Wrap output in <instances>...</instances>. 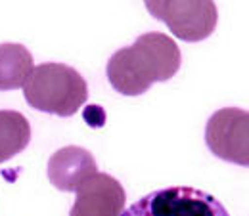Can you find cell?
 <instances>
[{"label":"cell","instance_id":"1","mask_svg":"<svg viewBox=\"0 0 249 216\" xmlns=\"http://www.w3.org/2000/svg\"><path fill=\"white\" fill-rule=\"evenodd\" d=\"M182 63L177 42L163 33H144L130 46L117 50L106 67L107 81L123 96H140L154 83L173 79Z\"/></svg>","mask_w":249,"mask_h":216},{"label":"cell","instance_id":"2","mask_svg":"<svg viewBox=\"0 0 249 216\" xmlns=\"http://www.w3.org/2000/svg\"><path fill=\"white\" fill-rule=\"evenodd\" d=\"M23 96L33 109L71 117L85 105L89 84L77 69L65 63H40L29 73Z\"/></svg>","mask_w":249,"mask_h":216},{"label":"cell","instance_id":"3","mask_svg":"<svg viewBox=\"0 0 249 216\" xmlns=\"http://www.w3.org/2000/svg\"><path fill=\"white\" fill-rule=\"evenodd\" d=\"M121 216H230L224 205L207 191L188 187V185H171L156 189L128 209Z\"/></svg>","mask_w":249,"mask_h":216},{"label":"cell","instance_id":"4","mask_svg":"<svg viewBox=\"0 0 249 216\" xmlns=\"http://www.w3.org/2000/svg\"><path fill=\"white\" fill-rule=\"evenodd\" d=\"M205 144L218 159L249 166V111L238 107L215 111L205 124Z\"/></svg>","mask_w":249,"mask_h":216},{"label":"cell","instance_id":"5","mask_svg":"<svg viewBox=\"0 0 249 216\" xmlns=\"http://www.w3.org/2000/svg\"><path fill=\"white\" fill-rule=\"evenodd\" d=\"M148 12L163 23L177 38L186 42H197L215 31L218 21V10L215 2H146Z\"/></svg>","mask_w":249,"mask_h":216},{"label":"cell","instance_id":"6","mask_svg":"<svg viewBox=\"0 0 249 216\" xmlns=\"http://www.w3.org/2000/svg\"><path fill=\"white\" fill-rule=\"evenodd\" d=\"M126 193L121 182L106 172H96L77 189L69 216H121Z\"/></svg>","mask_w":249,"mask_h":216},{"label":"cell","instance_id":"7","mask_svg":"<svg viewBox=\"0 0 249 216\" xmlns=\"http://www.w3.org/2000/svg\"><path fill=\"white\" fill-rule=\"evenodd\" d=\"M98 172L94 155L79 146L58 150L48 161V178L60 191H75Z\"/></svg>","mask_w":249,"mask_h":216},{"label":"cell","instance_id":"8","mask_svg":"<svg viewBox=\"0 0 249 216\" xmlns=\"http://www.w3.org/2000/svg\"><path fill=\"white\" fill-rule=\"evenodd\" d=\"M31 52L18 42L0 44V90H18L33 71Z\"/></svg>","mask_w":249,"mask_h":216},{"label":"cell","instance_id":"9","mask_svg":"<svg viewBox=\"0 0 249 216\" xmlns=\"http://www.w3.org/2000/svg\"><path fill=\"white\" fill-rule=\"evenodd\" d=\"M31 142V124L19 111L0 109V163L19 155Z\"/></svg>","mask_w":249,"mask_h":216}]
</instances>
